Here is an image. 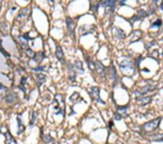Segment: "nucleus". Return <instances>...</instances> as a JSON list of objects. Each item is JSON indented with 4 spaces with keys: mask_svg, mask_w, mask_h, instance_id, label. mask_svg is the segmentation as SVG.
<instances>
[{
    "mask_svg": "<svg viewBox=\"0 0 163 144\" xmlns=\"http://www.w3.org/2000/svg\"><path fill=\"white\" fill-rule=\"evenodd\" d=\"M161 120H162V117H157L154 119L148 122L142 126V130L146 132H152L159 126Z\"/></svg>",
    "mask_w": 163,
    "mask_h": 144,
    "instance_id": "obj_1",
    "label": "nucleus"
},
{
    "mask_svg": "<svg viewBox=\"0 0 163 144\" xmlns=\"http://www.w3.org/2000/svg\"><path fill=\"white\" fill-rule=\"evenodd\" d=\"M59 99H57V98L55 97V99L53 101V106H54V109L55 111V114H62L64 115L65 113V101L63 100V97L62 96L61 99L60 98V96L61 95H57Z\"/></svg>",
    "mask_w": 163,
    "mask_h": 144,
    "instance_id": "obj_2",
    "label": "nucleus"
},
{
    "mask_svg": "<svg viewBox=\"0 0 163 144\" xmlns=\"http://www.w3.org/2000/svg\"><path fill=\"white\" fill-rule=\"evenodd\" d=\"M156 89L157 87L155 86V85H148L144 87H142L140 89L135 90V91H134V94L136 95V97H143L144 96H145V95L147 94L148 93L154 91V90Z\"/></svg>",
    "mask_w": 163,
    "mask_h": 144,
    "instance_id": "obj_3",
    "label": "nucleus"
},
{
    "mask_svg": "<svg viewBox=\"0 0 163 144\" xmlns=\"http://www.w3.org/2000/svg\"><path fill=\"white\" fill-rule=\"evenodd\" d=\"M115 4H116V1H110V0L100 2V5H102L104 8L106 14L113 13L115 8Z\"/></svg>",
    "mask_w": 163,
    "mask_h": 144,
    "instance_id": "obj_4",
    "label": "nucleus"
},
{
    "mask_svg": "<svg viewBox=\"0 0 163 144\" xmlns=\"http://www.w3.org/2000/svg\"><path fill=\"white\" fill-rule=\"evenodd\" d=\"M149 15V13L148 12H146V10L143 9H141L140 10H139L138 13L136 15H134V17H132L131 19H129V22H131V23H134L135 22L138 21V20H142V19L146 18Z\"/></svg>",
    "mask_w": 163,
    "mask_h": 144,
    "instance_id": "obj_5",
    "label": "nucleus"
},
{
    "mask_svg": "<svg viewBox=\"0 0 163 144\" xmlns=\"http://www.w3.org/2000/svg\"><path fill=\"white\" fill-rule=\"evenodd\" d=\"M99 93H100V90L97 87H92L91 88V96L92 97L93 100L96 101L99 103L105 104V103L101 99L100 96H99Z\"/></svg>",
    "mask_w": 163,
    "mask_h": 144,
    "instance_id": "obj_6",
    "label": "nucleus"
},
{
    "mask_svg": "<svg viewBox=\"0 0 163 144\" xmlns=\"http://www.w3.org/2000/svg\"><path fill=\"white\" fill-rule=\"evenodd\" d=\"M113 34L115 37L119 39H124L126 37V32L118 27H115L113 28Z\"/></svg>",
    "mask_w": 163,
    "mask_h": 144,
    "instance_id": "obj_7",
    "label": "nucleus"
},
{
    "mask_svg": "<svg viewBox=\"0 0 163 144\" xmlns=\"http://www.w3.org/2000/svg\"><path fill=\"white\" fill-rule=\"evenodd\" d=\"M142 36V31L140 30H136V31H133L132 34H131V43H134V42H136L141 39Z\"/></svg>",
    "mask_w": 163,
    "mask_h": 144,
    "instance_id": "obj_8",
    "label": "nucleus"
},
{
    "mask_svg": "<svg viewBox=\"0 0 163 144\" xmlns=\"http://www.w3.org/2000/svg\"><path fill=\"white\" fill-rule=\"evenodd\" d=\"M136 101L139 103L140 105L145 106L147 104L150 103L152 101V97L151 96H146V97H136Z\"/></svg>",
    "mask_w": 163,
    "mask_h": 144,
    "instance_id": "obj_9",
    "label": "nucleus"
},
{
    "mask_svg": "<svg viewBox=\"0 0 163 144\" xmlns=\"http://www.w3.org/2000/svg\"><path fill=\"white\" fill-rule=\"evenodd\" d=\"M134 66H135V64H134L132 61H128V60L122 61L120 65V68L121 70H123V69H134Z\"/></svg>",
    "mask_w": 163,
    "mask_h": 144,
    "instance_id": "obj_10",
    "label": "nucleus"
},
{
    "mask_svg": "<svg viewBox=\"0 0 163 144\" xmlns=\"http://www.w3.org/2000/svg\"><path fill=\"white\" fill-rule=\"evenodd\" d=\"M66 23H67V27L68 31L70 32V34L73 36L75 35V24H74L73 20L70 18H66Z\"/></svg>",
    "mask_w": 163,
    "mask_h": 144,
    "instance_id": "obj_11",
    "label": "nucleus"
},
{
    "mask_svg": "<svg viewBox=\"0 0 163 144\" xmlns=\"http://www.w3.org/2000/svg\"><path fill=\"white\" fill-rule=\"evenodd\" d=\"M95 64H96V69L98 71L99 75L102 77H105V67L104 66V65L99 61H96Z\"/></svg>",
    "mask_w": 163,
    "mask_h": 144,
    "instance_id": "obj_12",
    "label": "nucleus"
},
{
    "mask_svg": "<svg viewBox=\"0 0 163 144\" xmlns=\"http://www.w3.org/2000/svg\"><path fill=\"white\" fill-rule=\"evenodd\" d=\"M129 106H118L116 112L121 116L122 117H125L128 115V111L129 110Z\"/></svg>",
    "mask_w": 163,
    "mask_h": 144,
    "instance_id": "obj_13",
    "label": "nucleus"
},
{
    "mask_svg": "<svg viewBox=\"0 0 163 144\" xmlns=\"http://www.w3.org/2000/svg\"><path fill=\"white\" fill-rule=\"evenodd\" d=\"M55 55H56L57 58L59 60L60 62H63L64 61V53H63L61 47L60 45H57Z\"/></svg>",
    "mask_w": 163,
    "mask_h": 144,
    "instance_id": "obj_14",
    "label": "nucleus"
},
{
    "mask_svg": "<svg viewBox=\"0 0 163 144\" xmlns=\"http://www.w3.org/2000/svg\"><path fill=\"white\" fill-rule=\"evenodd\" d=\"M68 71L70 74V80L72 82H74L75 80V77H76V71H75L74 66L72 64H70L68 66Z\"/></svg>",
    "mask_w": 163,
    "mask_h": 144,
    "instance_id": "obj_15",
    "label": "nucleus"
},
{
    "mask_svg": "<svg viewBox=\"0 0 163 144\" xmlns=\"http://www.w3.org/2000/svg\"><path fill=\"white\" fill-rule=\"evenodd\" d=\"M4 136H5V137H6V141H5L6 144H10L11 143H16L15 139H14L13 137L11 135L10 132H9V130L7 129L6 130V132H4Z\"/></svg>",
    "mask_w": 163,
    "mask_h": 144,
    "instance_id": "obj_16",
    "label": "nucleus"
},
{
    "mask_svg": "<svg viewBox=\"0 0 163 144\" xmlns=\"http://www.w3.org/2000/svg\"><path fill=\"white\" fill-rule=\"evenodd\" d=\"M17 125H18V131H17V135H20L21 133H23L25 130V126L23 125V123H22L21 119L20 117H17Z\"/></svg>",
    "mask_w": 163,
    "mask_h": 144,
    "instance_id": "obj_17",
    "label": "nucleus"
},
{
    "mask_svg": "<svg viewBox=\"0 0 163 144\" xmlns=\"http://www.w3.org/2000/svg\"><path fill=\"white\" fill-rule=\"evenodd\" d=\"M46 80H47V77H46V76H44V74H38L37 80H36V83H37L38 87H40L42 84H44V82H45Z\"/></svg>",
    "mask_w": 163,
    "mask_h": 144,
    "instance_id": "obj_18",
    "label": "nucleus"
},
{
    "mask_svg": "<svg viewBox=\"0 0 163 144\" xmlns=\"http://www.w3.org/2000/svg\"><path fill=\"white\" fill-rule=\"evenodd\" d=\"M74 68H75V71H78L80 72V74H83L84 73V69H83V63L80 61H78L77 62H75V66H74Z\"/></svg>",
    "mask_w": 163,
    "mask_h": 144,
    "instance_id": "obj_19",
    "label": "nucleus"
},
{
    "mask_svg": "<svg viewBox=\"0 0 163 144\" xmlns=\"http://www.w3.org/2000/svg\"><path fill=\"white\" fill-rule=\"evenodd\" d=\"M43 140L45 143V144H55V140L53 137H52L50 135H46L45 136H43Z\"/></svg>",
    "mask_w": 163,
    "mask_h": 144,
    "instance_id": "obj_20",
    "label": "nucleus"
},
{
    "mask_svg": "<svg viewBox=\"0 0 163 144\" xmlns=\"http://www.w3.org/2000/svg\"><path fill=\"white\" fill-rule=\"evenodd\" d=\"M17 99V96L15 93H9L6 96V102L12 103Z\"/></svg>",
    "mask_w": 163,
    "mask_h": 144,
    "instance_id": "obj_21",
    "label": "nucleus"
},
{
    "mask_svg": "<svg viewBox=\"0 0 163 144\" xmlns=\"http://www.w3.org/2000/svg\"><path fill=\"white\" fill-rule=\"evenodd\" d=\"M44 58H45V55H44V53H36V55H35L34 58V60L36 62H41V61H43Z\"/></svg>",
    "mask_w": 163,
    "mask_h": 144,
    "instance_id": "obj_22",
    "label": "nucleus"
},
{
    "mask_svg": "<svg viewBox=\"0 0 163 144\" xmlns=\"http://www.w3.org/2000/svg\"><path fill=\"white\" fill-rule=\"evenodd\" d=\"M110 73H111V76L112 78L113 79V80L115 82L117 81V72L115 71V66H113L112 63L110 65Z\"/></svg>",
    "mask_w": 163,
    "mask_h": 144,
    "instance_id": "obj_23",
    "label": "nucleus"
},
{
    "mask_svg": "<svg viewBox=\"0 0 163 144\" xmlns=\"http://www.w3.org/2000/svg\"><path fill=\"white\" fill-rule=\"evenodd\" d=\"M152 141H162L163 140V134H159V135H154L150 137Z\"/></svg>",
    "mask_w": 163,
    "mask_h": 144,
    "instance_id": "obj_24",
    "label": "nucleus"
},
{
    "mask_svg": "<svg viewBox=\"0 0 163 144\" xmlns=\"http://www.w3.org/2000/svg\"><path fill=\"white\" fill-rule=\"evenodd\" d=\"M86 61H87V63H88V68H89L91 70L94 71L95 69V68H96V64H95V63H94L92 61V60L90 59V58H87L86 59Z\"/></svg>",
    "mask_w": 163,
    "mask_h": 144,
    "instance_id": "obj_25",
    "label": "nucleus"
},
{
    "mask_svg": "<svg viewBox=\"0 0 163 144\" xmlns=\"http://www.w3.org/2000/svg\"><path fill=\"white\" fill-rule=\"evenodd\" d=\"M38 112L37 111H34L33 112V114H32V118H31V122H30L29 124L31 126H33L34 124H35V122H36V119H37V117H38Z\"/></svg>",
    "mask_w": 163,
    "mask_h": 144,
    "instance_id": "obj_26",
    "label": "nucleus"
},
{
    "mask_svg": "<svg viewBox=\"0 0 163 144\" xmlns=\"http://www.w3.org/2000/svg\"><path fill=\"white\" fill-rule=\"evenodd\" d=\"M29 9H23V10L21 11V12L19 13V15H17V19H21V18H23L24 17H26L27 16V14H28V12H27V11H28Z\"/></svg>",
    "mask_w": 163,
    "mask_h": 144,
    "instance_id": "obj_27",
    "label": "nucleus"
},
{
    "mask_svg": "<svg viewBox=\"0 0 163 144\" xmlns=\"http://www.w3.org/2000/svg\"><path fill=\"white\" fill-rule=\"evenodd\" d=\"M162 20L158 19V20H157L156 21H154V23H152V25L151 26V28H159L162 26Z\"/></svg>",
    "mask_w": 163,
    "mask_h": 144,
    "instance_id": "obj_28",
    "label": "nucleus"
},
{
    "mask_svg": "<svg viewBox=\"0 0 163 144\" xmlns=\"http://www.w3.org/2000/svg\"><path fill=\"white\" fill-rule=\"evenodd\" d=\"M26 77H23V79H22L21 82H20V89L23 90L24 93H26V89H25V83H26Z\"/></svg>",
    "mask_w": 163,
    "mask_h": 144,
    "instance_id": "obj_29",
    "label": "nucleus"
},
{
    "mask_svg": "<svg viewBox=\"0 0 163 144\" xmlns=\"http://www.w3.org/2000/svg\"><path fill=\"white\" fill-rule=\"evenodd\" d=\"M7 91V89L6 87H4V85H0V96H2L3 94H4Z\"/></svg>",
    "mask_w": 163,
    "mask_h": 144,
    "instance_id": "obj_30",
    "label": "nucleus"
},
{
    "mask_svg": "<svg viewBox=\"0 0 163 144\" xmlns=\"http://www.w3.org/2000/svg\"><path fill=\"white\" fill-rule=\"evenodd\" d=\"M114 117H115V119L117 120V121H119V120H120L122 118H123V117L120 116L119 114L117 113V112H115V116H114Z\"/></svg>",
    "mask_w": 163,
    "mask_h": 144,
    "instance_id": "obj_31",
    "label": "nucleus"
},
{
    "mask_svg": "<svg viewBox=\"0 0 163 144\" xmlns=\"http://www.w3.org/2000/svg\"><path fill=\"white\" fill-rule=\"evenodd\" d=\"M34 70L35 71V72H39V71L42 72V71H44V67H42V66H39V67L36 68V69H34Z\"/></svg>",
    "mask_w": 163,
    "mask_h": 144,
    "instance_id": "obj_32",
    "label": "nucleus"
},
{
    "mask_svg": "<svg viewBox=\"0 0 163 144\" xmlns=\"http://www.w3.org/2000/svg\"><path fill=\"white\" fill-rule=\"evenodd\" d=\"M161 8H162V9L163 10V1L162 2V4H161Z\"/></svg>",
    "mask_w": 163,
    "mask_h": 144,
    "instance_id": "obj_33",
    "label": "nucleus"
},
{
    "mask_svg": "<svg viewBox=\"0 0 163 144\" xmlns=\"http://www.w3.org/2000/svg\"><path fill=\"white\" fill-rule=\"evenodd\" d=\"M162 55H163V52H162Z\"/></svg>",
    "mask_w": 163,
    "mask_h": 144,
    "instance_id": "obj_34",
    "label": "nucleus"
},
{
    "mask_svg": "<svg viewBox=\"0 0 163 144\" xmlns=\"http://www.w3.org/2000/svg\"><path fill=\"white\" fill-rule=\"evenodd\" d=\"M162 90H163V88H162Z\"/></svg>",
    "mask_w": 163,
    "mask_h": 144,
    "instance_id": "obj_35",
    "label": "nucleus"
}]
</instances>
